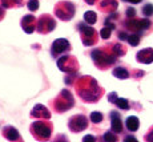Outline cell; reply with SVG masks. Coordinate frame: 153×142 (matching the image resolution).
<instances>
[{
    "label": "cell",
    "instance_id": "obj_4",
    "mask_svg": "<svg viewBox=\"0 0 153 142\" xmlns=\"http://www.w3.org/2000/svg\"><path fill=\"white\" fill-rule=\"evenodd\" d=\"M52 106H53V110H56L57 113H64L75 106V98L68 89H63L57 94V97L53 98Z\"/></svg>",
    "mask_w": 153,
    "mask_h": 142
},
{
    "label": "cell",
    "instance_id": "obj_7",
    "mask_svg": "<svg viewBox=\"0 0 153 142\" xmlns=\"http://www.w3.org/2000/svg\"><path fill=\"white\" fill-rule=\"evenodd\" d=\"M57 68L64 73H75L79 70V61L75 56L63 55L57 58Z\"/></svg>",
    "mask_w": 153,
    "mask_h": 142
},
{
    "label": "cell",
    "instance_id": "obj_16",
    "mask_svg": "<svg viewBox=\"0 0 153 142\" xmlns=\"http://www.w3.org/2000/svg\"><path fill=\"white\" fill-rule=\"evenodd\" d=\"M119 7L117 0H101L99 4V10L104 13H114Z\"/></svg>",
    "mask_w": 153,
    "mask_h": 142
},
{
    "label": "cell",
    "instance_id": "obj_30",
    "mask_svg": "<svg viewBox=\"0 0 153 142\" xmlns=\"http://www.w3.org/2000/svg\"><path fill=\"white\" fill-rule=\"evenodd\" d=\"M125 15H126V19H133V17H136V10L134 8H132V7H129V8H126L125 10Z\"/></svg>",
    "mask_w": 153,
    "mask_h": 142
},
{
    "label": "cell",
    "instance_id": "obj_3",
    "mask_svg": "<svg viewBox=\"0 0 153 142\" xmlns=\"http://www.w3.org/2000/svg\"><path fill=\"white\" fill-rule=\"evenodd\" d=\"M52 130H53V126H52L51 122H48V120L35 121L29 126V132L32 133L35 140H37V141L49 140L52 135Z\"/></svg>",
    "mask_w": 153,
    "mask_h": 142
},
{
    "label": "cell",
    "instance_id": "obj_19",
    "mask_svg": "<svg viewBox=\"0 0 153 142\" xmlns=\"http://www.w3.org/2000/svg\"><path fill=\"white\" fill-rule=\"evenodd\" d=\"M112 73H113L114 77L120 78V80H126V78L131 77V73H129V70L126 69V68H124V67H116Z\"/></svg>",
    "mask_w": 153,
    "mask_h": 142
},
{
    "label": "cell",
    "instance_id": "obj_13",
    "mask_svg": "<svg viewBox=\"0 0 153 142\" xmlns=\"http://www.w3.org/2000/svg\"><path fill=\"white\" fill-rule=\"evenodd\" d=\"M31 117L37 118V120H51V113H49V110L44 105L37 104V105H35L32 108Z\"/></svg>",
    "mask_w": 153,
    "mask_h": 142
},
{
    "label": "cell",
    "instance_id": "obj_22",
    "mask_svg": "<svg viewBox=\"0 0 153 142\" xmlns=\"http://www.w3.org/2000/svg\"><path fill=\"white\" fill-rule=\"evenodd\" d=\"M140 40H141V35L137 33V32H133L132 35H128V39H126V41H128L129 44H131L132 47H136L140 44Z\"/></svg>",
    "mask_w": 153,
    "mask_h": 142
},
{
    "label": "cell",
    "instance_id": "obj_28",
    "mask_svg": "<svg viewBox=\"0 0 153 142\" xmlns=\"http://www.w3.org/2000/svg\"><path fill=\"white\" fill-rule=\"evenodd\" d=\"M141 12L145 17H149L153 15V4H145L143 7V10H141Z\"/></svg>",
    "mask_w": 153,
    "mask_h": 142
},
{
    "label": "cell",
    "instance_id": "obj_36",
    "mask_svg": "<svg viewBox=\"0 0 153 142\" xmlns=\"http://www.w3.org/2000/svg\"><path fill=\"white\" fill-rule=\"evenodd\" d=\"M96 138L93 137V135H85V137L83 138V141H95Z\"/></svg>",
    "mask_w": 153,
    "mask_h": 142
},
{
    "label": "cell",
    "instance_id": "obj_24",
    "mask_svg": "<svg viewBox=\"0 0 153 142\" xmlns=\"http://www.w3.org/2000/svg\"><path fill=\"white\" fill-rule=\"evenodd\" d=\"M116 105L119 109H121V110H128L131 106H129V101L126 98H117L116 101Z\"/></svg>",
    "mask_w": 153,
    "mask_h": 142
},
{
    "label": "cell",
    "instance_id": "obj_21",
    "mask_svg": "<svg viewBox=\"0 0 153 142\" xmlns=\"http://www.w3.org/2000/svg\"><path fill=\"white\" fill-rule=\"evenodd\" d=\"M84 21L87 23V24L93 25L97 21V15H96V12H93V11H87V12L84 13Z\"/></svg>",
    "mask_w": 153,
    "mask_h": 142
},
{
    "label": "cell",
    "instance_id": "obj_11",
    "mask_svg": "<svg viewBox=\"0 0 153 142\" xmlns=\"http://www.w3.org/2000/svg\"><path fill=\"white\" fill-rule=\"evenodd\" d=\"M71 51V44L67 39H57L51 45V55L52 57H60Z\"/></svg>",
    "mask_w": 153,
    "mask_h": 142
},
{
    "label": "cell",
    "instance_id": "obj_25",
    "mask_svg": "<svg viewBox=\"0 0 153 142\" xmlns=\"http://www.w3.org/2000/svg\"><path fill=\"white\" fill-rule=\"evenodd\" d=\"M89 118H91V121H92L93 124H100L102 121V118H104V116H102L100 112H92Z\"/></svg>",
    "mask_w": 153,
    "mask_h": 142
},
{
    "label": "cell",
    "instance_id": "obj_15",
    "mask_svg": "<svg viewBox=\"0 0 153 142\" xmlns=\"http://www.w3.org/2000/svg\"><path fill=\"white\" fill-rule=\"evenodd\" d=\"M136 60L141 64H151L153 63V49L152 48H145L137 52Z\"/></svg>",
    "mask_w": 153,
    "mask_h": 142
},
{
    "label": "cell",
    "instance_id": "obj_37",
    "mask_svg": "<svg viewBox=\"0 0 153 142\" xmlns=\"http://www.w3.org/2000/svg\"><path fill=\"white\" fill-rule=\"evenodd\" d=\"M87 4H89V5H93V4H96V3L99 1V0H84Z\"/></svg>",
    "mask_w": 153,
    "mask_h": 142
},
{
    "label": "cell",
    "instance_id": "obj_20",
    "mask_svg": "<svg viewBox=\"0 0 153 142\" xmlns=\"http://www.w3.org/2000/svg\"><path fill=\"white\" fill-rule=\"evenodd\" d=\"M0 4L5 10H10V8H15V7H22L23 0H0Z\"/></svg>",
    "mask_w": 153,
    "mask_h": 142
},
{
    "label": "cell",
    "instance_id": "obj_33",
    "mask_svg": "<svg viewBox=\"0 0 153 142\" xmlns=\"http://www.w3.org/2000/svg\"><path fill=\"white\" fill-rule=\"evenodd\" d=\"M119 39L120 40H126L128 39V33H125V32H119Z\"/></svg>",
    "mask_w": 153,
    "mask_h": 142
},
{
    "label": "cell",
    "instance_id": "obj_2",
    "mask_svg": "<svg viewBox=\"0 0 153 142\" xmlns=\"http://www.w3.org/2000/svg\"><path fill=\"white\" fill-rule=\"evenodd\" d=\"M91 57H92L93 63H95V65L99 69H107L108 67H111V65H113L116 63L119 56L113 52L111 44H108L104 48L93 49L91 52Z\"/></svg>",
    "mask_w": 153,
    "mask_h": 142
},
{
    "label": "cell",
    "instance_id": "obj_27",
    "mask_svg": "<svg viewBox=\"0 0 153 142\" xmlns=\"http://www.w3.org/2000/svg\"><path fill=\"white\" fill-rule=\"evenodd\" d=\"M112 31H113L112 28H109V27H107V25H104V28L100 31V36H101V39H104V40L109 39L111 35H112Z\"/></svg>",
    "mask_w": 153,
    "mask_h": 142
},
{
    "label": "cell",
    "instance_id": "obj_12",
    "mask_svg": "<svg viewBox=\"0 0 153 142\" xmlns=\"http://www.w3.org/2000/svg\"><path fill=\"white\" fill-rule=\"evenodd\" d=\"M20 25H22L23 31H24L25 33L31 35V33H33V32L36 31L37 20H36V17H35L33 15H25V16L22 19V21H20Z\"/></svg>",
    "mask_w": 153,
    "mask_h": 142
},
{
    "label": "cell",
    "instance_id": "obj_31",
    "mask_svg": "<svg viewBox=\"0 0 153 142\" xmlns=\"http://www.w3.org/2000/svg\"><path fill=\"white\" fill-rule=\"evenodd\" d=\"M117 98H119V97H117L116 92H112V93L108 94V100H109V102H112V104H116Z\"/></svg>",
    "mask_w": 153,
    "mask_h": 142
},
{
    "label": "cell",
    "instance_id": "obj_1",
    "mask_svg": "<svg viewBox=\"0 0 153 142\" xmlns=\"http://www.w3.org/2000/svg\"><path fill=\"white\" fill-rule=\"evenodd\" d=\"M75 89L77 92L79 97L83 101L89 102V104L97 102L101 98L102 94H104V89L91 76H81V77H79L75 84Z\"/></svg>",
    "mask_w": 153,
    "mask_h": 142
},
{
    "label": "cell",
    "instance_id": "obj_8",
    "mask_svg": "<svg viewBox=\"0 0 153 142\" xmlns=\"http://www.w3.org/2000/svg\"><path fill=\"white\" fill-rule=\"evenodd\" d=\"M151 25H152L151 20L146 19V17H144V19H136V17H133V19H126L124 21L125 29H128L131 32H137V33H141L143 31L149 29Z\"/></svg>",
    "mask_w": 153,
    "mask_h": 142
},
{
    "label": "cell",
    "instance_id": "obj_32",
    "mask_svg": "<svg viewBox=\"0 0 153 142\" xmlns=\"http://www.w3.org/2000/svg\"><path fill=\"white\" fill-rule=\"evenodd\" d=\"M145 141H153V126L149 129V132L145 134Z\"/></svg>",
    "mask_w": 153,
    "mask_h": 142
},
{
    "label": "cell",
    "instance_id": "obj_23",
    "mask_svg": "<svg viewBox=\"0 0 153 142\" xmlns=\"http://www.w3.org/2000/svg\"><path fill=\"white\" fill-rule=\"evenodd\" d=\"M112 45V49H113V52L116 53L117 56H124L125 53H126V49H125V47H123L120 43H113V44H111Z\"/></svg>",
    "mask_w": 153,
    "mask_h": 142
},
{
    "label": "cell",
    "instance_id": "obj_26",
    "mask_svg": "<svg viewBox=\"0 0 153 142\" xmlns=\"http://www.w3.org/2000/svg\"><path fill=\"white\" fill-rule=\"evenodd\" d=\"M102 140L107 141V142H116L117 141V135H116V133L111 130V132H107L104 135H102Z\"/></svg>",
    "mask_w": 153,
    "mask_h": 142
},
{
    "label": "cell",
    "instance_id": "obj_10",
    "mask_svg": "<svg viewBox=\"0 0 153 142\" xmlns=\"http://www.w3.org/2000/svg\"><path fill=\"white\" fill-rule=\"evenodd\" d=\"M68 128L73 133H80L88 128V118L84 114H76L72 116L68 121Z\"/></svg>",
    "mask_w": 153,
    "mask_h": 142
},
{
    "label": "cell",
    "instance_id": "obj_29",
    "mask_svg": "<svg viewBox=\"0 0 153 142\" xmlns=\"http://www.w3.org/2000/svg\"><path fill=\"white\" fill-rule=\"evenodd\" d=\"M27 7L31 12H35V11L39 10V0H28Z\"/></svg>",
    "mask_w": 153,
    "mask_h": 142
},
{
    "label": "cell",
    "instance_id": "obj_35",
    "mask_svg": "<svg viewBox=\"0 0 153 142\" xmlns=\"http://www.w3.org/2000/svg\"><path fill=\"white\" fill-rule=\"evenodd\" d=\"M4 16H5V12H4V7H1V5H0V21H1V20L4 19Z\"/></svg>",
    "mask_w": 153,
    "mask_h": 142
},
{
    "label": "cell",
    "instance_id": "obj_38",
    "mask_svg": "<svg viewBox=\"0 0 153 142\" xmlns=\"http://www.w3.org/2000/svg\"><path fill=\"white\" fill-rule=\"evenodd\" d=\"M124 141H136V138L134 137H125Z\"/></svg>",
    "mask_w": 153,
    "mask_h": 142
},
{
    "label": "cell",
    "instance_id": "obj_18",
    "mask_svg": "<svg viewBox=\"0 0 153 142\" xmlns=\"http://www.w3.org/2000/svg\"><path fill=\"white\" fill-rule=\"evenodd\" d=\"M125 126L129 132H136L140 128V121L136 116H131L125 120Z\"/></svg>",
    "mask_w": 153,
    "mask_h": 142
},
{
    "label": "cell",
    "instance_id": "obj_34",
    "mask_svg": "<svg viewBox=\"0 0 153 142\" xmlns=\"http://www.w3.org/2000/svg\"><path fill=\"white\" fill-rule=\"evenodd\" d=\"M123 1L129 3V4H139V3H141L143 0H123Z\"/></svg>",
    "mask_w": 153,
    "mask_h": 142
},
{
    "label": "cell",
    "instance_id": "obj_6",
    "mask_svg": "<svg viewBox=\"0 0 153 142\" xmlns=\"http://www.w3.org/2000/svg\"><path fill=\"white\" fill-rule=\"evenodd\" d=\"M77 29L80 32V36H81V41L85 47H93L97 44L99 41V33L93 27L89 25H85L83 23H79L77 24Z\"/></svg>",
    "mask_w": 153,
    "mask_h": 142
},
{
    "label": "cell",
    "instance_id": "obj_14",
    "mask_svg": "<svg viewBox=\"0 0 153 142\" xmlns=\"http://www.w3.org/2000/svg\"><path fill=\"white\" fill-rule=\"evenodd\" d=\"M111 117V130L114 132L116 134L123 132V121H121V116H120L117 112H111L109 114Z\"/></svg>",
    "mask_w": 153,
    "mask_h": 142
},
{
    "label": "cell",
    "instance_id": "obj_17",
    "mask_svg": "<svg viewBox=\"0 0 153 142\" xmlns=\"http://www.w3.org/2000/svg\"><path fill=\"white\" fill-rule=\"evenodd\" d=\"M3 135H4V138H7L8 141H17L20 138L19 132H17L13 126H4V128H3Z\"/></svg>",
    "mask_w": 153,
    "mask_h": 142
},
{
    "label": "cell",
    "instance_id": "obj_9",
    "mask_svg": "<svg viewBox=\"0 0 153 142\" xmlns=\"http://www.w3.org/2000/svg\"><path fill=\"white\" fill-rule=\"evenodd\" d=\"M56 28V20L51 15L44 13L37 19V25H36V31L40 35H48Z\"/></svg>",
    "mask_w": 153,
    "mask_h": 142
},
{
    "label": "cell",
    "instance_id": "obj_5",
    "mask_svg": "<svg viewBox=\"0 0 153 142\" xmlns=\"http://www.w3.org/2000/svg\"><path fill=\"white\" fill-rule=\"evenodd\" d=\"M53 12L57 19H60L61 21H69L73 19L76 13V5L71 1H59L55 5Z\"/></svg>",
    "mask_w": 153,
    "mask_h": 142
}]
</instances>
